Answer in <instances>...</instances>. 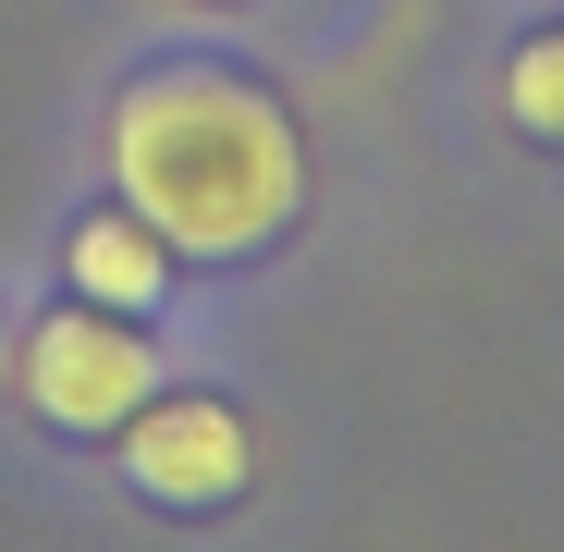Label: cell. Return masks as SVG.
Instances as JSON below:
<instances>
[{
    "label": "cell",
    "mask_w": 564,
    "mask_h": 552,
    "mask_svg": "<svg viewBox=\"0 0 564 552\" xmlns=\"http://www.w3.org/2000/svg\"><path fill=\"white\" fill-rule=\"evenodd\" d=\"M111 184H123V209L172 258H246V246H270L307 209V148H295V111H282L258 74L172 62V74L123 86Z\"/></svg>",
    "instance_id": "obj_1"
},
{
    "label": "cell",
    "mask_w": 564,
    "mask_h": 552,
    "mask_svg": "<svg viewBox=\"0 0 564 552\" xmlns=\"http://www.w3.org/2000/svg\"><path fill=\"white\" fill-rule=\"evenodd\" d=\"M148 393H160V356H148L135 320H111V307L74 295V307H50L25 332V405L50 430H123Z\"/></svg>",
    "instance_id": "obj_2"
},
{
    "label": "cell",
    "mask_w": 564,
    "mask_h": 552,
    "mask_svg": "<svg viewBox=\"0 0 564 552\" xmlns=\"http://www.w3.org/2000/svg\"><path fill=\"white\" fill-rule=\"evenodd\" d=\"M123 479L148 504H172V516H209V504H234L258 479V442H246V418L221 393H148L123 418Z\"/></svg>",
    "instance_id": "obj_3"
},
{
    "label": "cell",
    "mask_w": 564,
    "mask_h": 552,
    "mask_svg": "<svg viewBox=\"0 0 564 552\" xmlns=\"http://www.w3.org/2000/svg\"><path fill=\"white\" fill-rule=\"evenodd\" d=\"M62 283H74L86 307H111V320H148V307L172 295V246H160L135 209H99V221H74Z\"/></svg>",
    "instance_id": "obj_4"
},
{
    "label": "cell",
    "mask_w": 564,
    "mask_h": 552,
    "mask_svg": "<svg viewBox=\"0 0 564 552\" xmlns=\"http://www.w3.org/2000/svg\"><path fill=\"white\" fill-rule=\"evenodd\" d=\"M503 111H516V136L564 148V25H552V37H528V50L503 62Z\"/></svg>",
    "instance_id": "obj_5"
},
{
    "label": "cell",
    "mask_w": 564,
    "mask_h": 552,
    "mask_svg": "<svg viewBox=\"0 0 564 552\" xmlns=\"http://www.w3.org/2000/svg\"><path fill=\"white\" fill-rule=\"evenodd\" d=\"M0 393H13V332H0Z\"/></svg>",
    "instance_id": "obj_6"
}]
</instances>
